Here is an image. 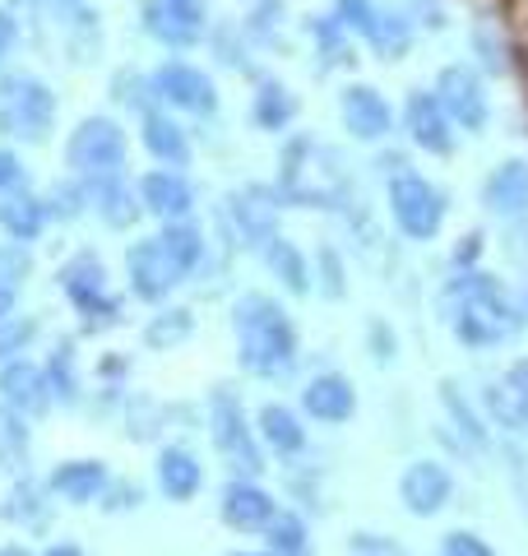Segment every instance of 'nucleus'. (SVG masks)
Listing matches in <instances>:
<instances>
[{
    "label": "nucleus",
    "mask_w": 528,
    "mask_h": 556,
    "mask_svg": "<svg viewBox=\"0 0 528 556\" xmlns=\"http://www.w3.org/2000/svg\"><path fill=\"white\" fill-rule=\"evenodd\" d=\"M440 320L468 353H496L528 329V311L519 292L491 269H454L440 283Z\"/></svg>",
    "instance_id": "obj_1"
},
{
    "label": "nucleus",
    "mask_w": 528,
    "mask_h": 556,
    "mask_svg": "<svg viewBox=\"0 0 528 556\" xmlns=\"http://www.w3.org/2000/svg\"><path fill=\"white\" fill-rule=\"evenodd\" d=\"M232 343H237V367L251 380H288L302 362V329H297L292 311L284 306V298L260 288H246L232 298Z\"/></svg>",
    "instance_id": "obj_2"
},
{
    "label": "nucleus",
    "mask_w": 528,
    "mask_h": 556,
    "mask_svg": "<svg viewBox=\"0 0 528 556\" xmlns=\"http://www.w3.org/2000/svg\"><path fill=\"white\" fill-rule=\"evenodd\" d=\"M278 195L288 208H339L352 200V181L343 172V159L329 144H320L315 135L292 130L278 149Z\"/></svg>",
    "instance_id": "obj_3"
},
{
    "label": "nucleus",
    "mask_w": 528,
    "mask_h": 556,
    "mask_svg": "<svg viewBox=\"0 0 528 556\" xmlns=\"http://www.w3.org/2000/svg\"><path fill=\"white\" fill-rule=\"evenodd\" d=\"M56 292L79 316L84 334H108V329L126 325V298L112 288V269L93 247L65 255L56 265Z\"/></svg>",
    "instance_id": "obj_4"
},
{
    "label": "nucleus",
    "mask_w": 528,
    "mask_h": 556,
    "mask_svg": "<svg viewBox=\"0 0 528 556\" xmlns=\"http://www.w3.org/2000/svg\"><path fill=\"white\" fill-rule=\"evenodd\" d=\"M204 431H209L214 455L232 468V478H264L269 455H264V445H260L255 413H246L241 394L232 386L209 390V399H204Z\"/></svg>",
    "instance_id": "obj_5"
},
{
    "label": "nucleus",
    "mask_w": 528,
    "mask_h": 556,
    "mask_svg": "<svg viewBox=\"0 0 528 556\" xmlns=\"http://www.w3.org/2000/svg\"><path fill=\"white\" fill-rule=\"evenodd\" d=\"M56 112L61 98L42 75H33V70H5L0 75V139L38 149L56 130Z\"/></svg>",
    "instance_id": "obj_6"
},
{
    "label": "nucleus",
    "mask_w": 528,
    "mask_h": 556,
    "mask_svg": "<svg viewBox=\"0 0 528 556\" xmlns=\"http://www.w3.org/2000/svg\"><path fill=\"white\" fill-rule=\"evenodd\" d=\"M385 214H390L394 232L413 247H427L445 232L450 218V195L445 186H436L431 177H422L417 167H403L394 177H385Z\"/></svg>",
    "instance_id": "obj_7"
},
{
    "label": "nucleus",
    "mask_w": 528,
    "mask_h": 556,
    "mask_svg": "<svg viewBox=\"0 0 528 556\" xmlns=\"http://www.w3.org/2000/svg\"><path fill=\"white\" fill-rule=\"evenodd\" d=\"M130 163V130L108 112H88L75 130L65 135V172L79 181H98Z\"/></svg>",
    "instance_id": "obj_8"
},
{
    "label": "nucleus",
    "mask_w": 528,
    "mask_h": 556,
    "mask_svg": "<svg viewBox=\"0 0 528 556\" xmlns=\"http://www.w3.org/2000/svg\"><path fill=\"white\" fill-rule=\"evenodd\" d=\"M284 195H278L274 181H246V186H232L223 200V223L227 232L237 237L241 251H264L269 241L284 232Z\"/></svg>",
    "instance_id": "obj_9"
},
{
    "label": "nucleus",
    "mask_w": 528,
    "mask_h": 556,
    "mask_svg": "<svg viewBox=\"0 0 528 556\" xmlns=\"http://www.w3.org/2000/svg\"><path fill=\"white\" fill-rule=\"evenodd\" d=\"M149 84H153V102L167 108L172 116H218L223 98H218V79L209 75L204 65L186 61V56H163L149 70Z\"/></svg>",
    "instance_id": "obj_10"
},
{
    "label": "nucleus",
    "mask_w": 528,
    "mask_h": 556,
    "mask_svg": "<svg viewBox=\"0 0 528 556\" xmlns=\"http://www.w3.org/2000/svg\"><path fill=\"white\" fill-rule=\"evenodd\" d=\"M431 93L440 98V108H445L460 135H482L491 126V89H487V75L473 61L440 65L431 79Z\"/></svg>",
    "instance_id": "obj_11"
},
{
    "label": "nucleus",
    "mask_w": 528,
    "mask_h": 556,
    "mask_svg": "<svg viewBox=\"0 0 528 556\" xmlns=\"http://www.w3.org/2000/svg\"><path fill=\"white\" fill-rule=\"evenodd\" d=\"M139 28L167 56H186L209 42V0H139Z\"/></svg>",
    "instance_id": "obj_12"
},
{
    "label": "nucleus",
    "mask_w": 528,
    "mask_h": 556,
    "mask_svg": "<svg viewBox=\"0 0 528 556\" xmlns=\"http://www.w3.org/2000/svg\"><path fill=\"white\" fill-rule=\"evenodd\" d=\"M121 265H126V298L144 306H167L172 292L186 283L181 269L172 265V255L163 251V241H158V232L135 237L126 255H121Z\"/></svg>",
    "instance_id": "obj_13"
},
{
    "label": "nucleus",
    "mask_w": 528,
    "mask_h": 556,
    "mask_svg": "<svg viewBox=\"0 0 528 556\" xmlns=\"http://www.w3.org/2000/svg\"><path fill=\"white\" fill-rule=\"evenodd\" d=\"M394 492H399V506L408 510L413 519H436V515H445L454 506V492H460V482H454L445 459L417 455V459L403 464Z\"/></svg>",
    "instance_id": "obj_14"
},
{
    "label": "nucleus",
    "mask_w": 528,
    "mask_h": 556,
    "mask_svg": "<svg viewBox=\"0 0 528 556\" xmlns=\"http://www.w3.org/2000/svg\"><path fill=\"white\" fill-rule=\"evenodd\" d=\"M339 121H343V130L348 139H357V144H390L394 130H399V112H394V102L385 98L376 84H362V79H352L343 84V93H339Z\"/></svg>",
    "instance_id": "obj_15"
},
{
    "label": "nucleus",
    "mask_w": 528,
    "mask_h": 556,
    "mask_svg": "<svg viewBox=\"0 0 528 556\" xmlns=\"http://www.w3.org/2000/svg\"><path fill=\"white\" fill-rule=\"evenodd\" d=\"M399 130L427 159H454V149H460V130H454V121L445 116V108H440V98L431 89H408V98L399 108Z\"/></svg>",
    "instance_id": "obj_16"
},
{
    "label": "nucleus",
    "mask_w": 528,
    "mask_h": 556,
    "mask_svg": "<svg viewBox=\"0 0 528 556\" xmlns=\"http://www.w3.org/2000/svg\"><path fill=\"white\" fill-rule=\"evenodd\" d=\"M482 413H487V422L505 431V437H524L528 431V353L519 357H510L505 367L482 380Z\"/></svg>",
    "instance_id": "obj_17"
},
{
    "label": "nucleus",
    "mask_w": 528,
    "mask_h": 556,
    "mask_svg": "<svg viewBox=\"0 0 528 556\" xmlns=\"http://www.w3.org/2000/svg\"><path fill=\"white\" fill-rule=\"evenodd\" d=\"M278 510H284V501H278L260 478H227L223 492H218L223 529H232L241 538H264V529L274 525Z\"/></svg>",
    "instance_id": "obj_18"
},
{
    "label": "nucleus",
    "mask_w": 528,
    "mask_h": 556,
    "mask_svg": "<svg viewBox=\"0 0 528 556\" xmlns=\"http://www.w3.org/2000/svg\"><path fill=\"white\" fill-rule=\"evenodd\" d=\"M297 408H302V417L315 427H348L352 417H357L362 399H357V386H352L348 371L325 367V371L306 376L302 394H297Z\"/></svg>",
    "instance_id": "obj_19"
},
{
    "label": "nucleus",
    "mask_w": 528,
    "mask_h": 556,
    "mask_svg": "<svg viewBox=\"0 0 528 556\" xmlns=\"http://www.w3.org/2000/svg\"><path fill=\"white\" fill-rule=\"evenodd\" d=\"M139 186V204H144V218L153 223H181V218H196L200 195H196V181L190 172H176V167H149L135 177Z\"/></svg>",
    "instance_id": "obj_20"
},
{
    "label": "nucleus",
    "mask_w": 528,
    "mask_h": 556,
    "mask_svg": "<svg viewBox=\"0 0 528 556\" xmlns=\"http://www.w3.org/2000/svg\"><path fill=\"white\" fill-rule=\"evenodd\" d=\"M440 413H445V427L454 431V441H460V450H473V455H487L491 441H496V427L487 422L482 413V399L468 394L464 380L445 376L440 380Z\"/></svg>",
    "instance_id": "obj_21"
},
{
    "label": "nucleus",
    "mask_w": 528,
    "mask_h": 556,
    "mask_svg": "<svg viewBox=\"0 0 528 556\" xmlns=\"http://www.w3.org/2000/svg\"><path fill=\"white\" fill-rule=\"evenodd\" d=\"M112 464L108 459H98V455H75V459H61V464H51L47 468V486H51V496L61 501V506H98L102 492L112 486Z\"/></svg>",
    "instance_id": "obj_22"
},
{
    "label": "nucleus",
    "mask_w": 528,
    "mask_h": 556,
    "mask_svg": "<svg viewBox=\"0 0 528 556\" xmlns=\"http://www.w3.org/2000/svg\"><path fill=\"white\" fill-rule=\"evenodd\" d=\"M0 404H10L14 413H24L28 422H42V417L56 408L51 399V380L38 357H14L0 362Z\"/></svg>",
    "instance_id": "obj_23"
},
{
    "label": "nucleus",
    "mask_w": 528,
    "mask_h": 556,
    "mask_svg": "<svg viewBox=\"0 0 528 556\" xmlns=\"http://www.w3.org/2000/svg\"><path fill=\"white\" fill-rule=\"evenodd\" d=\"M153 486L167 506H190L204 492V459L181 441H163L153 459Z\"/></svg>",
    "instance_id": "obj_24"
},
{
    "label": "nucleus",
    "mask_w": 528,
    "mask_h": 556,
    "mask_svg": "<svg viewBox=\"0 0 528 556\" xmlns=\"http://www.w3.org/2000/svg\"><path fill=\"white\" fill-rule=\"evenodd\" d=\"M255 431H260L264 455H274V459H284V464L302 459L306 450H311V422L302 417V408L284 404V399H269V404L255 408Z\"/></svg>",
    "instance_id": "obj_25"
},
{
    "label": "nucleus",
    "mask_w": 528,
    "mask_h": 556,
    "mask_svg": "<svg viewBox=\"0 0 528 556\" xmlns=\"http://www.w3.org/2000/svg\"><path fill=\"white\" fill-rule=\"evenodd\" d=\"M88 214L108 232H135V223L144 218V204H139V186L130 181V172L88 181Z\"/></svg>",
    "instance_id": "obj_26"
},
{
    "label": "nucleus",
    "mask_w": 528,
    "mask_h": 556,
    "mask_svg": "<svg viewBox=\"0 0 528 556\" xmlns=\"http://www.w3.org/2000/svg\"><path fill=\"white\" fill-rule=\"evenodd\" d=\"M139 144L153 159V167H176V172H190L196 163V144H190V130L176 121L167 108H149L139 116Z\"/></svg>",
    "instance_id": "obj_27"
},
{
    "label": "nucleus",
    "mask_w": 528,
    "mask_h": 556,
    "mask_svg": "<svg viewBox=\"0 0 528 556\" xmlns=\"http://www.w3.org/2000/svg\"><path fill=\"white\" fill-rule=\"evenodd\" d=\"M56 506L61 501L51 496L47 478L24 473V478H10V492H5V501H0V515H5L14 529H24L33 538H47L51 519H56Z\"/></svg>",
    "instance_id": "obj_28"
},
{
    "label": "nucleus",
    "mask_w": 528,
    "mask_h": 556,
    "mask_svg": "<svg viewBox=\"0 0 528 556\" xmlns=\"http://www.w3.org/2000/svg\"><path fill=\"white\" fill-rule=\"evenodd\" d=\"M478 200L491 218L505 223V228L510 223H528V159H501L487 172Z\"/></svg>",
    "instance_id": "obj_29"
},
{
    "label": "nucleus",
    "mask_w": 528,
    "mask_h": 556,
    "mask_svg": "<svg viewBox=\"0 0 528 556\" xmlns=\"http://www.w3.org/2000/svg\"><path fill=\"white\" fill-rule=\"evenodd\" d=\"M246 116H251V126L264 135H292L297 116H302V98H297L292 84H284L278 75H260Z\"/></svg>",
    "instance_id": "obj_30"
},
{
    "label": "nucleus",
    "mask_w": 528,
    "mask_h": 556,
    "mask_svg": "<svg viewBox=\"0 0 528 556\" xmlns=\"http://www.w3.org/2000/svg\"><path fill=\"white\" fill-rule=\"evenodd\" d=\"M51 228V214H47V195L38 190H10V195H0V237L14 241V247H38Z\"/></svg>",
    "instance_id": "obj_31"
},
{
    "label": "nucleus",
    "mask_w": 528,
    "mask_h": 556,
    "mask_svg": "<svg viewBox=\"0 0 528 556\" xmlns=\"http://www.w3.org/2000/svg\"><path fill=\"white\" fill-rule=\"evenodd\" d=\"M260 265H264V274H269L278 288L288 292V298H311V292H315V283H311V255L297 247L288 232H278L269 247L260 251Z\"/></svg>",
    "instance_id": "obj_32"
},
{
    "label": "nucleus",
    "mask_w": 528,
    "mask_h": 556,
    "mask_svg": "<svg viewBox=\"0 0 528 556\" xmlns=\"http://www.w3.org/2000/svg\"><path fill=\"white\" fill-rule=\"evenodd\" d=\"M362 42H366V51H372L376 61H385V65L403 61V56L413 51V42H417V20H413V10H408V5H380L372 33H366Z\"/></svg>",
    "instance_id": "obj_33"
},
{
    "label": "nucleus",
    "mask_w": 528,
    "mask_h": 556,
    "mask_svg": "<svg viewBox=\"0 0 528 556\" xmlns=\"http://www.w3.org/2000/svg\"><path fill=\"white\" fill-rule=\"evenodd\" d=\"M158 241H163V251L172 255V265L181 269V278L190 283L204 265L209 255H214V241H209V232L200 228L196 218H181V223H158Z\"/></svg>",
    "instance_id": "obj_34"
},
{
    "label": "nucleus",
    "mask_w": 528,
    "mask_h": 556,
    "mask_svg": "<svg viewBox=\"0 0 528 556\" xmlns=\"http://www.w3.org/2000/svg\"><path fill=\"white\" fill-rule=\"evenodd\" d=\"M306 38L315 47V56H320V75H329V70H343V65H357V38L343 28V20L334 10L325 14H306Z\"/></svg>",
    "instance_id": "obj_35"
},
{
    "label": "nucleus",
    "mask_w": 528,
    "mask_h": 556,
    "mask_svg": "<svg viewBox=\"0 0 528 556\" xmlns=\"http://www.w3.org/2000/svg\"><path fill=\"white\" fill-rule=\"evenodd\" d=\"M47 367V380H51V399H56V408H79L88 390H84V367H79V348L75 339H56L51 343V353L42 357Z\"/></svg>",
    "instance_id": "obj_36"
},
{
    "label": "nucleus",
    "mask_w": 528,
    "mask_h": 556,
    "mask_svg": "<svg viewBox=\"0 0 528 556\" xmlns=\"http://www.w3.org/2000/svg\"><path fill=\"white\" fill-rule=\"evenodd\" d=\"M196 339V311L190 306H153V316L144 320L139 329V343L149 348V353H176V348H186Z\"/></svg>",
    "instance_id": "obj_37"
},
{
    "label": "nucleus",
    "mask_w": 528,
    "mask_h": 556,
    "mask_svg": "<svg viewBox=\"0 0 528 556\" xmlns=\"http://www.w3.org/2000/svg\"><path fill=\"white\" fill-rule=\"evenodd\" d=\"M121 422H126V441L149 445V441H163L172 413H167L163 399H153L144 390H130L126 399H121Z\"/></svg>",
    "instance_id": "obj_38"
},
{
    "label": "nucleus",
    "mask_w": 528,
    "mask_h": 556,
    "mask_svg": "<svg viewBox=\"0 0 528 556\" xmlns=\"http://www.w3.org/2000/svg\"><path fill=\"white\" fill-rule=\"evenodd\" d=\"M33 464V422L10 404H0V473L24 478Z\"/></svg>",
    "instance_id": "obj_39"
},
{
    "label": "nucleus",
    "mask_w": 528,
    "mask_h": 556,
    "mask_svg": "<svg viewBox=\"0 0 528 556\" xmlns=\"http://www.w3.org/2000/svg\"><path fill=\"white\" fill-rule=\"evenodd\" d=\"M264 552H274V556H311L315 552L311 519L297 506H284L274 515V525L264 529Z\"/></svg>",
    "instance_id": "obj_40"
},
{
    "label": "nucleus",
    "mask_w": 528,
    "mask_h": 556,
    "mask_svg": "<svg viewBox=\"0 0 528 556\" xmlns=\"http://www.w3.org/2000/svg\"><path fill=\"white\" fill-rule=\"evenodd\" d=\"M311 283L320 292V302H343L348 298V260L334 241H320L311 251Z\"/></svg>",
    "instance_id": "obj_41"
},
{
    "label": "nucleus",
    "mask_w": 528,
    "mask_h": 556,
    "mask_svg": "<svg viewBox=\"0 0 528 556\" xmlns=\"http://www.w3.org/2000/svg\"><path fill=\"white\" fill-rule=\"evenodd\" d=\"M24 283H28V247L5 241V247H0V320L20 311Z\"/></svg>",
    "instance_id": "obj_42"
},
{
    "label": "nucleus",
    "mask_w": 528,
    "mask_h": 556,
    "mask_svg": "<svg viewBox=\"0 0 528 556\" xmlns=\"http://www.w3.org/2000/svg\"><path fill=\"white\" fill-rule=\"evenodd\" d=\"M47 214H51V223L88 218V181L70 177V172H65L61 181H51V190H47Z\"/></svg>",
    "instance_id": "obj_43"
},
{
    "label": "nucleus",
    "mask_w": 528,
    "mask_h": 556,
    "mask_svg": "<svg viewBox=\"0 0 528 556\" xmlns=\"http://www.w3.org/2000/svg\"><path fill=\"white\" fill-rule=\"evenodd\" d=\"M38 334H42V325H38V316H5L0 320V362H14V357H28V348L38 343Z\"/></svg>",
    "instance_id": "obj_44"
},
{
    "label": "nucleus",
    "mask_w": 528,
    "mask_h": 556,
    "mask_svg": "<svg viewBox=\"0 0 528 556\" xmlns=\"http://www.w3.org/2000/svg\"><path fill=\"white\" fill-rule=\"evenodd\" d=\"M112 98L121 102V108H130L135 116H144L149 108H158L149 75H135V70H121V75L112 79Z\"/></svg>",
    "instance_id": "obj_45"
},
{
    "label": "nucleus",
    "mask_w": 528,
    "mask_h": 556,
    "mask_svg": "<svg viewBox=\"0 0 528 556\" xmlns=\"http://www.w3.org/2000/svg\"><path fill=\"white\" fill-rule=\"evenodd\" d=\"M348 556H408V547L399 538L380 533V529H352L348 533Z\"/></svg>",
    "instance_id": "obj_46"
},
{
    "label": "nucleus",
    "mask_w": 528,
    "mask_h": 556,
    "mask_svg": "<svg viewBox=\"0 0 528 556\" xmlns=\"http://www.w3.org/2000/svg\"><path fill=\"white\" fill-rule=\"evenodd\" d=\"M329 10L339 14L352 38H366V33H372V24H376V14H380V0H334Z\"/></svg>",
    "instance_id": "obj_47"
},
{
    "label": "nucleus",
    "mask_w": 528,
    "mask_h": 556,
    "mask_svg": "<svg viewBox=\"0 0 528 556\" xmlns=\"http://www.w3.org/2000/svg\"><path fill=\"white\" fill-rule=\"evenodd\" d=\"M139 506H144V486L130 482V478H112V486H108V492H102V501H98L102 515H130V510H139Z\"/></svg>",
    "instance_id": "obj_48"
},
{
    "label": "nucleus",
    "mask_w": 528,
    "mask_h": 556,
    "mask_svg": "<svg viewBox=\"0 0 528 556\" xmlns=\"http://www.w3.org/2000/svg\"><path fill=\"white\" fill-rule=\"evenodd\" d=\"M440 556H501L478 529H450L440 538Z\"/></svg>",
    "instance_id": "obj_49"
},
{
    "label": "nucleus",
    "mask_w": 528,
    "mask_h": 556,
    "mask_svg": "<svg viewBox=\"0 0 528 556\" xmlns=\"http://www.w3.org/2000/svg\"><path fill=\"white\" fill-rule=\"evenodd\" d=\"M366 343H372V357L380 362V367H390V362H399V334H394V325L390 320H372L366 325Z\"/></svg>",
    "instance_id": "obj_50"
},
{
    "label": "nucleus",
    "mask_w": 528,
    "mask_h": 556,
    "mask_svg": "<svg viewBox=\"0 0 528 556\" xmlns=\"http://www.w3.org/2000/svg\"><path fill=\"white\" fill-rule=\"evenodd\" d=\"M482 255H487V237L482 232H464L450 251V269H482Z\"/></svg>",
    "instance_id": "obj_51"
},
{
    "label": "nucleus",
    "mask_w": 528,
    "mask_h": 556,
    "mask_svg": "<svg viewBox=\"0 0 528 556\" xmlns=\"http://www.w3.org/2000/svg\"><path fill=\"white\" fill-rule=\"evenodd\" d=\"M20 38H24L20 14H14L10 5H0V75H5V65L14 56V47H20Z\"/></svg>",
    "instance_id": "obj_52"
},
{
    "label": "nucleus",
    "mask_w": 528,
    "mask_h": 556,
    "mask_svg": "<svg viewBox=\"0 0 528 556\" xmlns=\"http://www.w3.org/2000/svg\"><path fill=\"white\" fill-rule=\"evenodd\" d=\"M20 186H28V167L10 144H0V195H10Z\"/></svg>",
    "instance_id": "obj_53"
},
{
    "label": "nucleus",
    "mask_w": 528,
    "mask_h": 556,
    "mask_svg": "<svg viewBox=\"0 0 528 556\" xmlns=\"http://www.w3.org/2000/svg\"><path fill=\"white\" fill-rule=\"evenodd\" d=\"M42 556H84V547L75 543V538H56V543H47Z\"/></svg>",
    "instance_id": "obj_54"
},
{
    "label": "nucleus",
    "mask_w": 528,
    "mask_h": 556,
    "mask_svg": "<svg viewBox=\"0 0 528 556\" xmlns=\"http://www.w3.org/2000/svg\"><path fill=\"white\" fill-rule=\"evenodd\" d=\"M0 556H33L28 547H20V543H5V547H0Z\"/></svg>",
    "instance_id": "obj_55"
},
{
    "label": "nucleus",
    "mask_w": 528,
    "mask_h": 556,
    "mask_svg": "<svg viewBox=\"0 0 528 556\" xmlns=\"http://www.w3.org/2000/svg\"><path fill=\"white\" fill-rule=\"evenodd\" d=\"M227 556H274V552H246V547H237V552H227Z\"/></svg>",
    "instance_id": "obj_56"
},
{
    "label": "nucleus",
    "mask_w": 528,
    "mask_h": 556,
    "mask_svg": "<svg viewBox=\"0 0 528 556\" xmlns=\"http://www.w3.org/2000/svg\"><path fill=\"white\" fill-rule=\"evenodd\" d=\"M519 298H524V311H528V288H524V292H519Z\"/></svg>",
    "instance_id": "obj_57"
}]
</instances>
